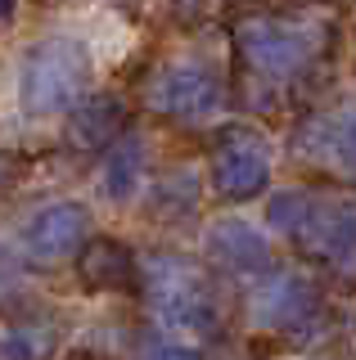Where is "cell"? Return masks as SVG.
<instances>
[{"label":"cell","instance_id":"12","mask_svg":"<svg viewBox=\"0 0 356 360\" xmlns=\"http://www.w3.org/2000/svg\"><path fill=\"white\" fill-rule=\"evenodd\" d=\"M104 194L113 202H127L136 189H144V140L131 131H122L113 144H104Z\"/></svg>","mask_w":356,"mask_h":360},{"label":"cell","instance_id":"11","mask_svg":"<svg viewBox=\"0 0 356 360\" xmlns=\"http://www.w3.org/2000/svg\"><path fill=\"white\" fill-rule=\"evenodd\" d=\"M77 279H82L86 292H127L140 279V262L122 239L95 234L77 248Z\"/></svg>","mask_w":356,"mask_h":360},{"label":"cell","instance_id":"10","mask_svg":"<svg viewBox=\"0 0 356 360\" xmlns=\"http://www.w3.org/2000/svg\"><path fill=\"white\" fill-rule=\"evenodd\" d=\"M131 122V108L122 95H86L68 108V122H63V144L72 153H99L104 144H113Z\"/></svg>","mask_w":356,"mask_h":360},{"label":"cell","instance_id":"16","mask_svg":"<svg viewBox=\"0 0 356 360\" xmlns=\"http://www.w3.org/2000/svg\"><path fill=\"white\" fill-rule=\"evenodd\" d=\"M212 5H217V0H167V9H172L176 22H198Z\"/></svg>","mask_w":356,"mask_h":360},{"label":"cell","instance_id":"8","mask_svg":"<svg viewBox=\"0 0 356 360\" xmlns=\"http://www.w3.org/2000/svg\"><path fill=\"white\" fill-rule=\"evenodd\" d=\"M86 234H91V207L86 202H50V207L32 212V221L23 225V248L32 262L54 266L63 257H72Z\"/></svg>","mask_w":356,"mask_h":360},{"label":"cell","instance_id":"5","mask_svg":"<svg viewBox=\"0 0 356 360\" xmlns=\"http://www.w3.org/2000/svg\"><path fill=\"white\" fill-rule=\"evenodd\" d=\"M235 50L243 68L253 77H266V86L284 82V77H303L311 59H316V45L303 27L284 18H253L235 32Z\"/></svg>","mask_w":356,"mask_h":360},{"label":"cell","instance_id":"1","mask_svg":"<svg viewBox=\"0 0 356 360\" xmlns=\"http://www.w3.org/2000/svg\"><path fill=\"white\" fill-rule=\"evenodd\" d=\"M144 302L153 307L158 324L176 338H217L226 324V292L203 262L176 252H158L144 266Z\"/></svg>","mask_w":356,"mask_h":360},{"label":"cell","instance_id":"7","mask_svg":"<svg viewBox=\"0 0 356 360\" xmlns=\"http://www.w3.org/2000/svg\"><path fill=\"white\" fill-rule=\"evenodd\" d=\"M262 284L253 288L248 297V315L253 324H258L262 333H298L303 324L316 315L320 307H325V297H320V288L311 284L307 275H298V270H266V275H258Z\"/></svg>","mask_w":356,"mask_h":360},{"label":"cell","instance_id":"4","mask_svg":"<svg viewBox=\"0 0 356 360\" xmlns=\"http://www.w3.org/2000/svg\"><path fill=\"white\" fill-rule=\"evenodd\" d=\"M221 104H226V82L203 59H172L149 82V108L167 122H181V127L212 122Z\"/></svg>","mask_w":356,"mask_h":360},{"label":"cell","instance_id":"6","mask_svg":"<svg viewBox=\"0 0 356 360\" xmlns=\"http://www.w3.org/2000/svg\"><path fill=\"white\" fill-rule=\"evenodd\" d=\"M271 189V144L248 127H226L212 149V194L221 202H253Z\"/></svg>","mask_w":356,"mask_h":360},{"label":"cell","instance_id":"14","mask_svg":"<svg viewBox=\"0 0 356 360\" xmlns=\"http://www.w3.org/2000/svg\"><path fill=\"white\" fill-rule=\"evenodd\" d=\"M325 158H333V162L356 180V108L325 122Z\"/></svg>","mask_w":356,"mask_h":360},{"label":"cell","instance_id":"13","mask_svg":"<svg viewBox=\"0 0 356 360\" xmlns=\"http://www.w3.org/2000/svg\"><path fill=\"white\" fill-rule=\"evenodd\" d=\"M198 207V176L190 167H172L149 185V198H144V212L163 225H181L185 217H194Z\"/></svg>","mask_w":356,"mask_h":360},{"label":"cell","instance_id":"3","mask_svg":"<svg viewBox=\"0 0 356 360\" xmlns=\"http://www.w3.org/2000/svg\"><path fill=\"white\" fill-rule=\"evenodd\" d=\"M91 82V59L68 37L37 41L18 63V104L27 117H54L68 112Z\"/></svg>","mask_w":356,"mask_h":360},{"label":"cell","instance_id":"17","mask_svg":"<svg viewBox=\"0 0 356 360\" xmlns=\"http://www.w3.org/2000/svg\"><path fill=\"white\" fill-rule=\"evenodd\" d=\"M23 153H9V149H0V189H9L18 176H23Z\"/></svg>","mask_w":356,"mask_h":360},{"label":"cell","instance_id":"18","mask_svg":"<svg viewBox=\"0 0 356 360\" xmlns=\"http://www.w3.org/2000/svg\"><path fill=\"white\" fill-rule=\"evenodd\" d=\"M14 14H18V0H0V27L14 22Z\"/></svg>","mask_w":356,"mask_h":360},{"label":"cell","instance_id":"2","mask_svg":"<svg viewBox=\"0 0 356 360\" xmlns=\"http://www.w3.org/2000/svg\"><path fill=\"white\" fill-rule=\"evenodd\" d=\"M266 225L293 239V248L316 266L356 275V207L311 189H280L266 202Z\"/></svg>","mask_w":356,"mask_h":360},{"label":"cell","instance_id":"9","mask_svg":"<svg viewBox=\"0 0 356 360\" xmlns=\"http://www.w3.org/2000/svg\"><path fill=\"white\" fill-rule=\"evenodd\" d=\"M203 252H208V262H212L217 270H230V275H253V279L266 275V270L275 266L266 234L258 230V225L239 221V217H226V221L208 225Z\"/></svg>","mask_w":356,"mask_h":360},{"label":"cell","instance_id":"15","mask_svg":"<svg viewBox=\"0 0 356 360\" xmlns=\"http://www.w3.org/2000/svg\"><path fill=\"white\" fill-rule=\"evenodd\" d=\"M0 352L5 356H41L46 352V338H37V329H23V324H5L0 329Z\"/></svg>","mask_w":356,"mask_h":360}]
</instances>
